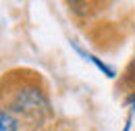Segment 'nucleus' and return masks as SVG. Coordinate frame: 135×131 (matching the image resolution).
<instances>
[{
  "mask_svg": "<svg viewBox=\"0 0 135 131\" xmlns=\"http://www.w3.org/2000/svg\"><path fill=\"white\" fill-rule=\"evenodd\" d=\"M79 50V52H81V54H83L85 58H87V60H91V63H94V65L98 67V69H100L102 73H106V75H108V77H114V75H117V73H114V69H112V67H108L106 65V63H102V60H98V58H96V56H94V54H87V52H83V50L81 48H77Z\"/></svg>",
  "mask_w": 135,
  "mask_h": 131,
  "instance_id": "f03ea898",
  "label": "nucleus"
},
{
  "mask_svg": "<svg viewBox=\"0 0 135 131\" xmlns=\"http://www.w3.org/2000/svg\"><path fill=\"white\" fill-rule=\"evenodd\" d=\"M127 75H129V81L135 85V58H133V63H131V67L127 69Z\"/></svg>",
  "mask_w": 135,
  "mask_h": 131,
  "instance_id": "7ed1b4c3",
  "label": "nucleus"
},
{
  "mask_svg": "<svg viewBox=\"0 0 135 131\" xmlns=\"http://www.w3.org/2000/svg\"><path fill=\"white\" fill-rule=\"evenodd\" d=\"M129 129H131V121H127V125H125V129H123V131H129Z\"/></svg>",
  "mask_w": 135,
  "mask_h": 131,
  "instance_id": "20e7f679",
  "label": "nucleus"
},
{
  "mask_svg": "<svg viewBox=\"0 0 135 131\" xmlns=\"http://www.w3.org/2000/svg\"><path fill=\"white\" fill-rule=\"evenodd\" d=\"M0 131H19V119L0 104Z\"/></svg>",
  "mask_w": 135,
  "mask_h": 131,
  "instance_id": "f257e3e1",
  "label": "nucleus"
}]
</instances>
